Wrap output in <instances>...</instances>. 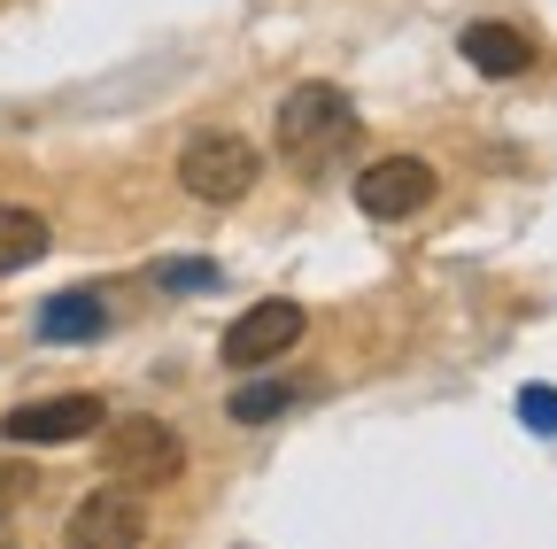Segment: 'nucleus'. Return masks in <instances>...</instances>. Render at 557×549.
Returning a JSON list of instances; mask_svg holds the SVG:
<instances>
[{
    "label": "nucleus",
    "mask_w": 557,
    "mask_h": 549,
    "mask_svg": "<svg viewBox=\"0 0 557 549\" xmlns=\"http://www.w3.org/2000/svg\"><path fill=\"white\" fill-rule=\"evenodd\" d=\"M101 426H109L101 395H47V402H16L9 419H0V434H9L16 449H62V441H86Z\"/></svg>",
    "instance_id": "20e7f679"
},
{
    "label": "nucleus",
    "mask_w": 557,
    "mask_h": 549,
    "mask_svg": "<svg viewBox=\"0 0 557 549\" xmlns=\"http://www.w3.org/2000/svg\"><path fill=\"white\" fill-rule=\"evenodd\" d=\"M302 402V387H287V379H256V387H233V426H263V419H278V410H295Z\"/></svg>",
    "instance_id": "9b49d317"
},
{
    "label": "nucleus",
    "mask_w": 557,
    "mask_h": 549,
    "mask_svg": "<svg viewBox=\"0 0 557 549\" xmlns=\"http://www.w3.org/2000/svg\"><path fill=\"white\" fill-rule=\"evenodd\" d=\"M24 488H32V472H16V464H9V472H0V503H16Z\"/></svg>",
    "instance_id": "4468645a"
},
{
    "label": "nucleus",
    "mask_w": 557,
    "mask_h": 549,
    "mask_svg": "<svg viewBox=\"0 0 557 549\" xmlns=\"http://www.w3.org/2000/svg\"><path fill=\"white\" fill-rule=\"evenodd\" d=\"M256 178H263V155L240 140V132H194L178 148V186L194 201H209V210H233Z\"/></svg>",
    "instance_id": "f03ea898"
},
{
    "label": "nucleus",
    "mask_w": 557,
    "mask_h": 549,
    "mask_svg": "<svg viewBox=\"0 0 557 549\" xmlns=\"http://www.w3.org/2000/svg\"><path fill=\"white\" fill-rule=\"evenodd\" d=\"M357 148V101L341 86H295L278 101V155L295 171H325Z\"/></svg>",
    "instance_id": "f257e3e1"
},
{
    "label": "nucleus",
    "mask_w": 557,
    "mask_h": 549,
    "mask_svg": "<svg viewBox=\"0 0 557 549\" xmlns=\"http://www.w3.org/2000/svg\"><path fill=\"white\" fill-rule=\"evenodd\" d=\"M70 541L78 549H132L148 541V503L132 488H94L78 511H70Z\"/></svg>",
    "instance_id": "0eeeda50"
},
{
    "label": "nucleus",
    "mask_w": 557,
    "mask_h": 549,
    "mask_svg": "<svg viewBox=\"0 0 557 549\" xmlns=\"http://www.w3.org/2000/svg\"><path fill=\"white\" fill-rule=\"evenodd\" d=\"M47 248H54V233H47L39 210H0V279H9V271H32Z\"/></svg>",
    "instance_id": "9d476101"
},
{
    "label": "nucleus",
    "mask_w": 557,
    "mask_h": 549,
    "mask_svg": "<svg viewBox=\"0 0 557 549\" xmlns=\"http://www.w3.org/2000/svg\"><path fill=\"white\" fill-rule=\"evenodd\" d=\"M101 464H109V479H124V488H171L186 472V441L163 419H124V426L101 434Z\"/></svg>",
    "instance_id": "7ed1b4c3"
},
{
    "label": "nucleus",
    "mask_w": 557,
    "mask_h": 549,
    "mask_svg": "<svg viewBox=\"0 0 557 549\" xmlns=\"http://www.w3.org/2000/svg\"><path fill=\"white\" fill-rule=\"evenodd\" d=\"M302 333H310V310L278 295V302H256V310H240V317L225 325V340H218V349H225V364L256 372V364H278V357H287Z\"/></svg>",
    "instance_id": "39448f33"
},
{
    "label": "nucleus",
    "mask_w": 557,
    "mask_h": 549,
    "mask_svg": "<svg viewBox=\"0 0 557 549\" xmlns=\"http://www.w3.org/2000/svg\"><path fill=\"white\" fill-rule=\"evenodd\" d=\"M457 54L472 62L480 78H527V71H534V39L511 32V24H465Z\"/></svg>",
    "instance_id": "6e6552de"
},
{
    "label": "nucleus",
    "mask_w": 557,
    "mask_h": 549,
    "mask_svg": "<svg viewBox=\"0 0 557 549\" xmlns=\"http://www.w3.org/2000/svg\"><path fill=\"white\" fill-rule=\"evenodd\" d=\"M156 287H218V263H156Z\"/></svg>",
    "instance_id": "ddd939ff"
},
{
    "label": "nucleus",
    "mask_w": 557,
    "mask_h": 549,
    "mask_svg": "<svg viewBox=\"0 0 557 549\" xmlns=\"http://www.w3.org/2000/svg\"><path fill=\"white\" fill-rule=\"evenodd\" d=\"M519 419L534 434H557V387H519Z\"/></svg>",
    "instance_id": "f8f14e48"
},
{
    "label": "nucleus",
    "mask_w": 557,
    "mask_h": 549,
    "mask_svg": "<svg viewBox=\"0 0 557 549\" xmlns=\"http://www.w3.org/2000/svg\"><path fill=\"white\" fill-rule=\"evenodd\" d=\"M94 333H109V302L94 287L39 302V340H94Z\"/></svg>",
    "instance_id": "1a4fd4ad"
},
{
    "label": "nucleus",
    "mask_w": 557,
    "mask_h": 549,
    "mask_svg": "<svg viewBox=\"0 0 557 549\" xmlns=\"http://www.w3.org/2000/svg\"><path fill=\"white\" fill-rule=\"evenodd\" d=\"M434 163L426 155H380V163H364V178H357V210L364 217H380V225H395V217H418L434 201Z\"/></svg>",
    "instance_id": "423d86ee"
}]
</instances>
